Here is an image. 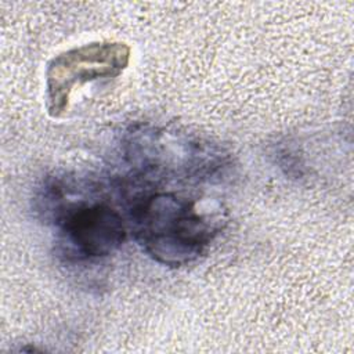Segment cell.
<instances>
[{"mask_svg": "<svg viewBox=\"0 0 354 354\" xmlns=\"http://www.w3.org/2000/svg\"><path fill=\"white\" fill-rule=\"evenodd\" d=\"M220 221L201 213L194 201L174 192L144 195L131 209L138 243L155 261L169 267L196 260L220 231Z\"/></svg>", "mask_w": 354, "mask_h": 354, "instance_id": "6da1fadb", "label": "cell"}, {"mask_svg": "<svg viewBox=\"0 0 354 354\" xmlns=\"http://www.w3.org/2000/svg\"><path fill=\"white\" fill-rule=\"evenodd\" d=\"M126 156L147 176L183 180H210L228 159L220 148L198 138L144 126L127 134Z\"/></svg>", "mask_w": 354, "mask_h": 354, "instance_id": "7a4b0ae2", "label": "cell"}, {"mask_svg": "<svg viewBox=\"0 0 354 354\" xmlns=\"http://www.w3.org/2000/svg\"><path fill=\"white\" fill-rule=\"evenodd\" d=\"M130 47L122 41H95L55 55L46 69L48 115L61 116L75 87L119 76L129 65Z\"/></svg>", "mask_w": 354, "mask_h": 354, "instance_id": "3957f363", "label": "cell"}, {"mask_svg": "<svg viewBox=\"0 0 354 354\" xmlns=\"http://www.w3.org/2000/svg\"><path fill=\"white\" fill-rule=\"evenodd\" d=\"M69 249L82 257H105L116 252L127 235L122 214L105 202H84L57 223Z\"/></svg>", "mask_w": 354, "mask_h": 354, "instance_id": "277c9868", "label": "cell"}]
</instances>
